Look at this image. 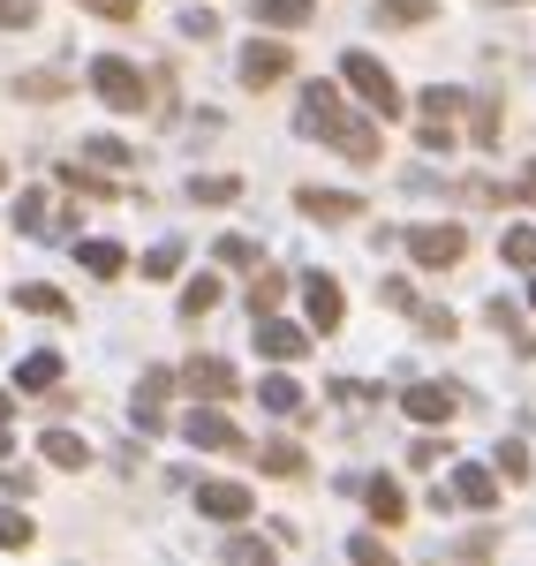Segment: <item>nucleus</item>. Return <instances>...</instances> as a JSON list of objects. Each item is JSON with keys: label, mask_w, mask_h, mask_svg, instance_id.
Wrapping results in <instances>:
<instances>
[{"label": "nucleus", "mask_w": 536, "mask_h": 566, "mask_svg": "<svg viewBox=\"0 0 536 566\" xmlns=\"http://www.w3.org/2000/svg\"><path fill=\"white\" fill-rule=\"evenodd\" d=\"M91 91H98L114 114H144V98H151V84L136 76L122 53H98V61H91Z\"/></svg>", "instance_id": "f257e3e1"}, {"label": "nucleus", "mask_w": 536, "mask_h": 566, "mask_svg": "<svg viewBox=\"0 0 536 566\" xmlns=\"http://www.w3.org/2000/svg\"><path fill=\"white\" fill-rule=\"evenodd\" d=\"M340 76L356 84V98L370 106V114H386V122L401 114V91H393V69H386V61H370V53H348V61H340Z\"/></svg>", "instance_id": "f03ea898"}, {"label": "nucleus", "mask_w": 536, "mask_h": 566, "mask_svg": "<svg viewBox=\"0 0 536 566\" xmlns=\"http://www.w3.org/2000/svg\"><path fill=\"white\" fill-rule=\"evenodd\" d=\"M76 205H53L45 189H23V205H15V227L23 234H39V242H61V234H76Z\"/></svg>", "instance_id": "7ed1b4c3"}, {"label": "nucleus", "mask_w": 536, "mask_h": 566, "mask_svg": "<svg viewBox=\"0 0 536 566\" xmlns=\"http://www.w3.org/2000/svg\"><path fill=\"white\" fill-rule=\"evenodd\" d=\"M408 258L431 264V272H453V264L469 258V234H461V227H416V234H408Z\"/></svg>", "instance_id": "20e7f679"}, {"label": "nucleus", "mask_w": 536, "mask_h": 566, "mask_svg": "<svg viewBox=\"0 0 536 566\" xmlns=\"http://www.w3.org/2000/svg\"><path fill=\"white\" fill-rule=\"evenodd\" d=\"M181 386L197 392V400H234V363H227V355H197V363L181 370Z\"/></svg>", "instance_id": "39448f33"}, {"label": "nucleus", "mask_w": 536, "mask_h": 566, "mask_svg": "<svg viewBox=\"0 0 536 566\" xmlns=\"http://www.w3.org/2000/svg\"><path fill=\"white\" fill-rule=\"evenodd\" d=\"M189 446H204V453H242V431L220 416V400H204V408L189 416Z\"/></svg>", "instance_id": "423d86ee"}, {"label": "nucleus", "mask_w": 536, "mask_h": 566, "mask_svg": "<svg viewBox=\"0 0 536 566\" xmlns=\"http://www.w3.org/2000/svg\"><path fill=\"white\" fill-rule=\"evenodd\" d=\"M258 348H265L272 363H303V355H311V333H303V325H280V317H258Z\"/></svg>", "instance_id": "0eeeda50"}, {"label": "nucleus", "mask_w": 536, "mask_h": 566, "mask_svg": "<svg viewBox=\"0 0 536 566\" xmlns=\"http://www.w3.org/2000/svg\"><path fill=\"white\" fill-rule=\"evenodd\" d=\"M303 303H311V325H325V333H340V317H348V295L325 280V272H311L303 280Z\"/></svg>", "instance_id": "6e6552de"}, {"label": "nucleus", "mask_w": 536, "mask_h": 566, "mask_svg": "<svg viewBox=\"0 0 536 566\" xmlns=\"http://www.w3.org/2000/svg\"><path fill=\"white\" fill-rule=\"evenodd\" d=\"M197 514L204 522H242L250 514V491L242 483H197Z\"/></svg>", "instance_id": "1a4fd4ad"}, {"label": "nucleus", "mask_w": 536, "mask_h": 566, "mask_svg": "<svg viewBox=\"0 0 536 566\" xmlns=\"http://www.w3.org/2000/svg\"><path fill=\"white\" fill-rule=\"evenodd\" d=\"M287 69H295V61H287V45H250V53H242V84L250 91H265V84H280V76H287Z\"/></svg>", "instance_id": "9d476101"}, {"label": "nucleus", "mask_w": 536, "mask_h": 566, "mask_svg": "<svg viewBox=\"0 0 536 566\" xmlns=\"http://www.w3.org/2000/svg\"><path fill=\"white\" fill-rule=\"evenodd\" d=\"M76 264H84L91 280H122V272H129V258H122V242H106V234H91V242H76Z\"/></svg>", "instance_id": "9b49d317"}, {"label": "nucleus", "mask_w": 536, "mask_h": 566, "mask_svg": "<svg viewBox=\"0 0 536 566\" xmlns=\"http://www.w3.org/2000/svg\"><path fill=\"white\" fill-rule=\"evenodd\" d=\"M303 212L325 219V227H348L362 212V197H348V189H303Z\"/></svg>", "instance_id": "f8f14e48"}, {"label": "nucleus", "mask_w": 536, "mask_h": 566, "mask_svg": "<svg viewBox=\"0 0 536 566\" xmlns=\"http://www.w3.org/2000/svg\"><path fill=\"white\" fill-rule=\"evenodd\" d=\"M401 408L416 416V423H446L461 400H453V386H408V392H401Z\"/></svg>", "instance_id": "ddd939ff"}, {"label": "nucleus", "mask_w": 536, "mask_h": 566, "mask_svg": "<svg viewBox=\"0 0 536 566\" xmlns=\"http://www.w3.org/2000/svg\"><path fill=\"white\" fill-rule=\"evenodd\" d=\"M333 151H340L348 167H370V159H378V136H370V122H333Z\"/></svg>", "instance_id": "4468645a"}, {"label": "nucleus", "mask_w": 536, "mask_h": 566, "mask_svg": "<svg viewBox=\"0 0 536 566\" xmlns=\"http://www.w3.org/2000/svg\"><path fill=\"white\" fill-rule=\"evenodd\" d=\"M167 392H175V370H144V386H136V423H144V431H159Z\"/></svg>", "instance_id": "2eb2a0df"}, {"label": "nucleus", "mask_w": 536, "mask_h": 566, "mask_svg": "<svg viewBox=\"0 0 536 566\" xmlns=\"http://www.w3.org/2000/svg\"><path fill=\"white\" fill-rule=\"evenodd\" d=\"M333 122H340L333 84H311V91H303V129H311V136H333Z\"/></svg>", "instance_id": "dca6fc26"}, {"label": "nucleus", "mask_w": 536, "mask_h": 566, "mask_svg": "<svg viewBox=\"0 0 536 566\" xmlns=\"http://www.w3.org/2000/svg\"><path fill=\"white\" fill-rule=\"evenodd\" d=\"M362 499H370V514H378L386 528H401V522H408V499H401V483H393V476L362 483Z\"/></svg>", "instance_id": "f3484780"}, {"label": "nucleus", "mask_w": 536, "mask_h": 566, "mask_svg": "<svg viewBox=\"0 0 536 566\" xmlns=\"http://www.w3.org/2000/svg\"><path fill=\"white\" fill-rule=\"evenodd\" d=\"M453 499H461V506H476V514H492V506H498V483L484 476V469H453Z\"/></svg>", "instance_id": "a211bd4d"}, {"label": "nucleus", "mask_w": 536, "mask_h": 566, "mask_svg": "<svg viewBox=\"0 0 536 566\" xmlns=\"http://www.w3.org/2000/svg\"><path fill=\"white\" fill-rule=\"evenodd\" d=\"M15 386H23V392H53V386H61V355H53V348L23 355V370H15Z\"/></svg>", "instance_id": "6ab92c4d"}, {"label": "nucleus", "mask_w": 536, "mask_h": 566, "mask_svg": "<svg viewBox=\"0 0 536 566\" xmlns=\"http://www.w3.org/2000/svg\"><path fill=\"white\" fill-rule=\"evenodd\" d=\"M61 189H76L84 205H114V181H106V175H91L84 159H76V167H61Z\"/></svg>", "instance_id": "aec40b11"}, {"label": "nucleus", "mask_w": 536, "mask_h": 566, "mask_svg": "<svg viewBox=\"0 0 536 566\" xmlns=\"http://www.w3.org/2000/svg\"><path fill=\"white\" fill-rule=\"evenodd\" d=\"M39 446H45V461H53V469H84V461H91V446L76 431H45Z\"/></svg>", "instance_id": "412c9836"}, {"label": "nucleus", "mask_w": 536, "mask_h": 566, "mask_svg": "<svg viewBox=\"0 0 536 566\" xmlns=\"http://www.w3.org/2000/svg\"><path fill=\"white\" fill-rule=\"evenodd\" d=\"M15 310H31V317H69V295L31 280V287H15Z\"/></svg>", "instance_id": "4be33fe9"}, {"label": "nucleus", "mask_w": 536, "mask_h": 566, "mask_svg": "<svg viewBox=\"0 0 536 566\" xmlns=\"http://www.w3.org/2000/svg\"><path fill=\"white\" fill-rule=\"evenodd\" d=\"M250 453H258V461H265L272 476H303V469H311V461H303V453H295V446H287V438H265V446H250Z\"/></svg>", "instance_id": "5701e85b"}, {"label": "nucleus", "mask_w": 536, "mask_h": 566, "mask_svg": "<svg viewBox=\"0 0 536 566\" xmlns=\"http://www.w3.org/2000/svg\"><path fill=\"white\" fill-rule=\"evenodd\" d=\"M204 310H220V280H212V272L181 287V317H204Z\"/></svg>", "instance_id": "b1692460"}, {"label": "nucleus", "mask_w": 536, "mask_h": 566, "mask_svg": "<svg viewBox=\"0 0 536 566\" xmlns=\"http://www.w3.org/2000/svg\"><path fill=\"white\" fill-rule=\"evenodd\" d=\"M39 544V522L31 514H0V552H31Z\"/></svg>", "instance_id": "393cba45"}, {"label": "nucleus", "mask_w": 536, "mask_h": 566, "mask_svg": "<svg viewBox=\"0 0 536 566\" xmlns=\"http://www.w3.org/2000/svg\"><path fill=\"white\" fill-rule=\"evenodd\" d=\"M431 0H378V23H431Z\"/></svg>", "instance_id": "a878e982"}, {"label": "nucleus", "mask_w": 536, "mask_h": 566, "mask_svg": "<svg viewBox=\"0 0 536 566\" xmlns=\"http://www.w3.org/2000/svg\"><path fill=\"white\" fill-rule=\"evenodd\" d=\"M189 197H197V205H227V197H242V181H234V175H212V181L197 175V181H189Z\"/></svg>", "instance_id": "bb28decb"}, {"label": "nucleus", "mask_w": 536, "mask_h": 566, "mask_svg": "<svg viewBox=\"0 0 536 566\" xmlns=\"http://www.w3.org/2000/svg\"><path fill=\"white\" fill-rule=\"evenodd\" d=\"M498 258H506V264H536V227H506Z\"/></svg>", "instance_id": "cd10ccee"}, {"label": "nucleus", "mask_w": 536, "mask_h": 566, "mask_svg": "<svg viewBox=\"0 0 536 566\" xmlns=\"http://www.w3.org/2000/svg\"><path fill=\"white\" fill-rule=\"evenodd\" d=\"M84 151H91V167H129V144L122 136H84Z\"/></svg>", "instance_id": "c85d7f7f"}, {"label": "nucleus", "mask_w": 536, "mask_h": 566, "mask_svg": "<svg viewBox=\"0 0 536 566\" xmlns=\"http://www.w3.org/2000/svg\"><path fill=\"white\" fill-rule=\"evenodd\" d=\"M265 408H280V416H295V408H303V386H295V378H265Z\"/></svg>", "instance_id": "c756f323"}, {"label": "nucleus", "mask_w": 536, "mask_h": 566, "mask_svg": "<svg viewBox=\"0 0 536 566\" xmlns=\"http://www.w3.org/2000/svg\"><path fill=\"white\" fill-rule=\"evenodd\" d=\"M280 295H287V272H265V280L250 287V310H258V317H272V303H280Z\"/></svg>", "instance_id": "7c9ffc66"}, {"label": "nucleus", "mask_w": 536, "mask_h": 566, "mask_svg": "<svg viewBox=\"0 0 536 566\" xmlns=\"http://www.w3.org/2000/svg\"><path fill=\"white\" fill-rule=\"evenodd\" d=\"M175 272H181V250H175V242H159V250L144 258V280H175Z\"/></svg>", "instance_id": "2f4dec72"}, {"label": "nucleus", "mask_w": 536, "mask_h": 566, "mask_svg": "<svg viewBox=\"0 0 536 566\" xmlns=\"http://www.w3.org/2000/svg\"><path fill=\"white\" fill-rule=\"evenodd\" d=\"M181 39H220V15H212V8H189V15H181Z\"/></svg>", "instance_id": "473e14b6"}, {"label": "nucleus", "mask_w": 536, "mask_h": 566, "mask_svg": "<svg viewBox=\"0 0 536 566\" xmlns=\"http://www.w3.org/2000/svg\"><path fill=\"white\" fill-rule=\"evenodd\" d=\"M45 0H0V31H23V23H39Z\"/></svg>", "instance_id": "72a5a7b5"}, {"label": "nucleus", "mask_w": 536, "mask_h": 566, "mask_svg": "<svg viewBox=\"0 0 536 566\" xmlns=\"http://www.w3.org/2000/svg\"><path fill=\"white\" fill-rule=\"evenodd\" d=\"M258 8H265L272 23H287V31H295V23H311V0H258Z\"/></svg>", "instance_id": "f704fd0d"}, {"label": "nucleus", "mask_w": 536, "mask_h": 566, "mask_svg": "<svg viewBox=\"0 0 536 566\" xmlns=\"http://www.w3.org/2000/svg\"><path fill=\"white\" fill-rule=\"evenodd\" d=\"M498 476L529 483V453H522V446H498Z\"/></svg>", "instance_id": "c9c22d12"}, {"label": "nucleus", "mask_w": 536, "mask_h": 566, "mask_svg": "<svg viewBox=\"0 0 536 566\" xmlns=\"http://www.w3.org/2000/svg\"><path fill=\"white\" fill-rule=\"evenodd\" d=\"M220 264H258V242H242V234H227V242H220Z\"/></svg>", "instance_id": "e433bc0d"}, {"label": "nucleus", "mask_w": 536, "mask_h": 566, "mask_svg": "<svg viewBox=\"0 0 536 566\" xmlns=\"http://www.w3.org/2000/svg\"><path fill=\"white\" fill-rule=\"evenodd\" d=\"M0 491H8V499H31V491H39V476H31V469H8V476H0Z\"/></svg>", "instance_id": "4c0bfd02"}, {"label": "nucleus", "mask_w": 536, "mask_h": 566, "mask_svg": "<svg viewBox=\"0 0 536 566\" xmlns=\"http://www.w3.org/2000/svg\"><path fill=\"white\" fill-rule=\"evenodd\" d=\"M227 559H272V544H258V536H234V544H227Z\"/></svg>", "instance_id": "58836bf2"}, {"label": "nucleus", "mask_w": 536, "mask_h": 566, "mask_svg": "<svg viewBox=\"0 0 536 566\" xmlns=\"http://www.w3.org/2000/svg\"><path fill=\"white\" fill-rule=\"evenodd\" d=\"M84 8H98L106 23H129V15H136V0H84Z\"/></svg>", "instance_id": "ea45409f"}, {"label": "nucleus", "mask_w": 536, "mask_h": 566, "mask_svg": "<svg viewBox=\"0 0 536 566\" xmlns=\"http://www.w3.org/2000/svg\"><path fill=\"white\" fill-rule=\"evenodd\" d=\"M514 197H529V205H536V167H522V181H514Z\"/></svg>", "instance_id": "a19ab883"}, {"label": "nucleus", "mask_w": 536, "mask_h": 566, "mask_svg": "<svg viewBox=\"0 0 536 566\" xmlns=\"http://www.w3.org/2000/svg\"><path fill=\"white\" fill-rule=\"evenodd\" d=\"M8 408H15V392H8V386H0V423H8Z\"/></svg>", "instance_id": "79ce46f5"}, {"label": "nucleus", "mask_w": 536, "mask_h": 566, "mask_svg": "<svg viewBox=\"0 0 536 566\" xmlns=\"http://www.w3.org/2000/svg\"><path fill=\"white\" fill-rule=\"evenodd\" d=\"M0 461H8V431H0Z\"/></svg>", "instance_id": "37998d69"}, {"label": "nucleus", "mask_w": 536, "mask_h": 566, "mask_svg": "<svg viewBox=\"0 0 536 566\" xmlns=\"http://www.w3.org/2000/svg\"><path fill=\"white\" fill-rule=\"evenodd\" d=\"M0 189H8V167H0Z\"/></svg>", "instance_id": "c03bdc74"}, {"label": "nucleus", "mask_w": 536, "mask_h": 566, "mask_svg": "<svg viewBox=\"0 0 536 566\" xmlns=\"http://www.w3.org/2000/svg\"><path fill=\"white\" fill-rule=\"evenodd\" d=\"M529 303H536V287H529Z\"/></svg>", "instance_id": "a18cd8bd"}]
</instances>
